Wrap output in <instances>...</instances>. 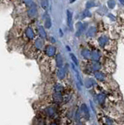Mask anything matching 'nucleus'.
Listing matches in <instances>:
<instances>
[{"instance_id": "17", "label": "nucleus", "mask_w": 124, "mask_h": 125, "mask_svg": "<svg viewBox=\"0 0 124 125\" xmlns=\"http://www.w3.org/2000/svg\"><path fill=\"white\" fill-rule=\"evenodd\" d=\"M63 88L62 87V85H59V84H56L54 86V90H55V92H57V93H60V92L63 91Z\"/></svg>"}, {"instance_id": "12", "label": "nucleus", "mask_w": 124, "mask_h": 125, "mask_svg": "<svg viewBox=\"0 0 124 125\" xmlns=\"http://www.w3.org/2000/svg\"><path fill=\"white\" fill-rule=\"evenodd\" d=\"M94 77H95V78L98 79V81H102L105 80V75L101 72H95V74H94Z\"/></svg>"}, {"instance_id": "4", "label": "nucleus", "mask_w": 124, "mask_h": 125, "mask_svg": "<svg viewBox=\"0 0 124 125\" xmlns=\"http://www.w3.org/2000/svg\"><path fill=\"white\" fill-rule=\"evenodd\" d=\"M26 35L29 39H33L34 38V32L33 31V29L31 28H28L26 30Z\"/></svg>"}, {"instance_id": "7", "label": "nucleus", "mask_w": 124, "mask_h": 125, "mask_svg": "<svg viewBox=\"0 0 124 125\" xmlns=\"http://www.w3.org/2000/svg\"><path fill=\"white\" fill-rule=\"evenodd\" d=\"M95 33H96V28L95 27H91L87 32V36L89 38H91L95 34Z\"/></svg>"}, {"instance_id": "9", "label": "nucleus", "mask_w": 124, "mask_h": 125, "mask_svg": "<svg viewBox=\"0 0 124 125\" xmlns=\"http://www.w3.org/2000/svg\"><path fill=\"white\" fill-rule=\"evenodd\" d=\"M45 113H46V114L49 116V117H52V116L55 114V109L53 108V107L49 106L45 109Z\"/></svg>"}, {"instance_id": "2", "label": "nucleus", "mask_w": 124, "mask_h": 125, "mask_svg": "<svg viewBox=\"0 0 124 125\" xmlns=\"http://www.w3.org/2000/svg\"><path fill=\"white\" fill-rule=\"evenodd\" d=\"M37 13V8L36 6L31 5V6L30 7L28 10V17H34L35 16V14Z\"/></svg>"}, {"instance_id": "20", "label": "nucleus", "mask_w": 124, "mask_h": 125, "mask_svg": "<svg viewBox=\"0 0 124 125\" xmlns=\"http://www.w3.org/2000/svg\"><path fill=\"white\" fill-rule=\"evenodd\" d=\"M105 95L100 94L99 96H98V102H99V103H101V104H102L103 102H105Z\"/></svg>"}, {"instance_id": "1", "label": "nucleus", "mask_w": 124, "mask_h": 125, "mask_svg": "<svg viewBox=\"0 0 124 125\" xmlns=\"http://www.w3.org/2000/svg\"><path fill=\"white\" fill-rule=\"evenodd\" d=\"M45 53L48 56H54L55 54V48L53 45H48L45 48Z\"/></svg>"}, {"instance_id": "23", "label": "nucleus", "mask_w": 124, "mask_h": 125, "mask_svg": "<svg viewBox=\"0 0 124 125\" xmlns=\"http://www.w3.org/2000/svg\"><path fill=\"white\" fill-rule=\"evenodd\" d=\"M45 27L47 28H49L51 27V20H50L49 17H47V20L45 21Z\"/></svg>"}, {"instance_id": "29", "label": "nucleus", "mask_w": 124, "mask_h": 125, "mask_svg": "<svg viewBox=\"0 0 124 125\" xmlns=\"http://www.w3.org/2000/svg\"><path fill=\"white\" fill-rule=\"evenodd\" d=\"M76 125H83L82 124H76Z\"/></svg>"}, {"instance_id": "5", "label": "nucleus", "mask_w": 124, "mask_h": 125, "mask_svg": "<svg viewBox=\"0 0 124 125\" xmlns=\"http://www.w3.org/2000/svg\"><path fill=\"white\" fill-rule=\"evenodd\" d=\"M58 77L59 79H63L66 75V67H60L58 70Z\"/></svg>"}, {"instance_id": "15", "label": "nucleus", "mask_w": 124, "mask_h": 125, "mask_svg": "<svg viewBox=\"0 0 124 125\" xmlns=\"http://www.w3.org/2000/svg\"><path fill=\"white\" fill-rule=\"evenodd\" d=\"M81 111L83 112V114H84L85 117H89V113H88V109H87V107L86 105H82L81 106Z\"/></svg>"}, {"instance_id": "21", "label": "nucleus", "mask_w": 124, "mask_h": 125, "mask_svg": "<svg viewBox=\"0 0 124 125\" xmlns=\"http://www.w3.org/2000/svg\"><path fill=\"white\" fill-rule=\"evenodd\" d=\"M115 5H116V1H113V0H111V1H108V6L110 9L114 8Z\"/></svg>"}, {"instance_id": "13", "label": "nucleus", "mask_w": 124, "mask_h": 125, "mask_svg": "<svg viewBox=\"0 0 124 125\" xmlns=\"http://www.w3.org/2000/svg\"><path fill=\"white\" fill-rule=\"evenodd\" d=\"M81 55L84 56L85 59H89V58H91V52L88 49H84V50H82Z\"/></svg>"}, {"instance_id": "16", "label": "nucleus", "mask_w": 124, "mask_h": 125, "mask_svg": "<svg viewBox=\"0 0 124 125\" xmlns=\"http://www.w3.org/2000/svg\"><path fill=\"white\" fill-rule=\"evenodd\" d=\"M38 32H39L41 37L42 38H46V32H45V30H44V28H42V27H41V26L38 27Z\"/></svg>"}, {"instance_id": "14", "label": "nucleus", "mask_w": 124, "mask_h": 125, "mask_svg": "<svg viewBox=\"0 0 124 125\" xmlns=\"http://www.w3.org/2000/svg\"><path fill=\"white\" fill-rule=\"evenodd\" d=\"M108 41V38L105 37V36H103V37H101L98 39V42L100 44V45L101 46H104L106 44V42Z\"/></svg>"}, {"instance_id": "18", "label": "nucleus", "mask_w": 124, "mask_h": 125, "mask_svg": "<svg viewBox=\"0 0 124 125\" xmlns=\"http://www.w3.org/2000/svg\"><path fill=\"white\" fill-rule=\"evenodd\" d=\"M85 85H86V87L87 88H91L92 87V86L94 85V81L93 79H88L86 81V83H85Z\"/></svg>"}, {"instance_id": "3", "label": "nucleus", "mask_w": 124, "mask_h": 125, "mask_svg": "<svg viewBox=\"0 0 124 125\" xmlns=\"http://www.w3.org/2000/svg\"><path fill=\"white\" fill-rule=\"evenodd\" d=\"M67 23L68 26L70 27V28H72V22H73V13L70 10H67Z\"/></svg>"}, {"instance_id": "8", "label": "nucleus", "mask_w": 124, "mask_h": 125, "mask_svg": "<svg viewBox=\"0 0 124 125\" xmlns=\"http://www.w3.org/2000/svg\"><path fill=\"white\" fill-rule=\"evenodd\" d=\"M34 46L37 49H41L43 47V41L40 38H38L34 41Z\"/></svg>"}, {"instance_id": "6", "label": "nucleus", "mask_w": 124, "mask_h": 125, "mask_svg": "<svg viewBox=\"0 0 124 125\" xmlns=\"http://www.w3.org/2000/svg\"><path fill=\"white\" fill-rule=\"evenodd\" d=\"M62 100H63V96H62L61 93L55 92V93L53 95V101H54L55 102H62Z\"/></svg>"}, {"instance_id": "10", "label": "nucleus", "mask_w": 124, "mask_h": 125, "mask_svg": "<svg viewBox=\"0 0 124 125\" xmlns=\"http://www.w3.org/2000/svg\"><path fill=\"white\" fill-rule=\"evenodd\" d=\"M91 58L93 59L94 62H97L100 58V54L96 51H94L92 52H91Z\"/></svg>"}, {"instance_id": "28", "label": "nucleus", "mask_w": 124, "mask_h": 125, "mask_svg": "<svg viewBox=\"0 0 124 125\" xmlns=\"http://www.w3.org/2000/svg\"><path fill=\"white\" fill-rule=\"evenodd\" d=\"M50 125H58V124H57L56 123H52Z\"/></svg>"}, {"instance_id": "24", "label": "nucleus", "mask_w": 124, "mask_h": 125, "mask_svg": "<svg viewBox=\"0 0 124 125\" xmlns=\"http://www.w3.org/2000/svg\"><path fill=\"white\" fill-rule=\"evenodd\" d=\"M70 57H71L73 62H74L76 65L78 64V60H77V59H76V57L74 55H73V54H70Z\"/></svg>"}, {"instance_id": "11", "label": "nucleus", "mask_w": 124, "mask_h": 125, "mask_svg": "<svg viewBox=\"0 0 124 125\" xmlns=\"http://www.w3.org/2000/svg\"><path fill=\"white\" fill-rule=\"evenodd\" d=\"M55 61H56L57 67H59V68L62 67V65H63V58H62V56L60 54L56 56V57H55Z\"/></svg>"}, {"instance_id": "27", "label": "nucleus", "mask_w": 124, "mask_h": 125, "mask_svg": "<svg viewBox=\"0 0 124 125\" xmlns=\"http://www.w3.org/2000/svg\"><path fill=\"white\" fill-rule=\"evenodd\" d=\"M120 3H122V4L124 6V1H123V0H121V1H120Z\"/></svg>"}, {"instance_id": "22", "label": "nucleus", "mask_w": 124, "mask_h": 125, "mask_svg": "<svg viewBox=\"0 0 124 125\" xmlns=\"http://www.w3.org/2000/svg\"><path fill=\"white\" fill-rule=\"evenodd\" d=\"M48 4H49V2H47V1H41V7L44 8V9H47V8H48Z\"/></svg>"}, {"instance_id": "25", "label": "nucleus", "mask_w": 124, "mask_h": 125, "mask_svg": "<svg viewBox=\"0 0 124 125\" xmlns=\"http://www.w3.org/2000/svg\"><path fill=\"white\" fill-rule=\"evenodd\" d=\"M94 5V2H88L87 3V8H90V7H92Z\"/></svg>"}, {"instance_id": "26", "label": "nucleus", "mask_w": 124, "mask_h": 125, "mask_svg": "<svg viewBox=\"0 0 124 125\" xmlns=\"http://www.w3.org/2000/svg\"><path fill=\"white\" fill-rule=\"evenodd\" d=\"M91 14L90 13V12L89 11H84V17H91Z\"/></svg>"}, {"instance_id": "19", "label": "nucleus", "mask_w": 124, "mask_h": 125, "mask_svg": "<svg viewBox=\"0 0 124 125\" xmlns=\"http://www.w3.org/2000/svg\"><path fill=\"white\" fill-rule=\"evenodd\" d=\"M99 68H100V65H99L98 62H94L92 66H91V69H92V70L96 71V70H98Z\"/></svg>"}]
</instances>
